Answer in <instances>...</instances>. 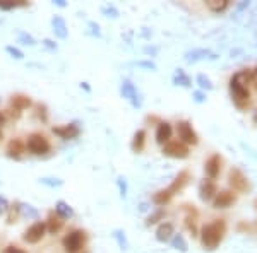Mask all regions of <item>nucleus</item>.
<instances>
[{"label": "nucleus", "instance_id": "1", "mask_svg": "<svg viewBox=\"0 0 257 253\" xmlns=\"http://www.w3.org/2000/svg\"><path fill=\"white\" fill-rule=\"evenodd\" d=\"M224 231H226V224L223 219H216L210 224H204L200 230V245L204 247V250H216L218 245L222 243Z\"/></svg>", "mask_w": 257, "mask_h": 253}, {"label": "nucleus", "instance_id": "2", "mask_svg": "<svg viewBox=\"0 0 257 253\" xmlns=\"http://www.w3.org/2000/svg\"><path fill=\"white\" fill-rule=\"evenodd\" d=\"M86 231L84 230H70L64 236L62 240V247L66 253H81L86 243Z\"/></svg>", "mask_w": 257, "mask_h": 253}, {"label": "nucleus", "instance_id": "3", "mask_svg": "<svg viewBox=\"0 0 257 253\" xmlns=\"http://www.w3.org/2000/svg\"><path fill=\"white\" fill-rule=\"evenodd\" d=\"M26 151L33 156H45L46 152L52 151V144L43 134L34 132L26 139Z\"/></svg>", "mask_w": 257, "mask_h": 253}, {"label": "nucleus", "instance_id": "4", "mask_svg": "<svg viewBox=\"0 0 257 253\" xmlns=\"http://www.w3.org/2000/svg\"><path fill=\"white\" fill-rule=\"evenodd\" d=\"M120 94H122V98H126L128 103H130L132 108H140L142 106V96H140V92L138 91V87H136V84L130 81V79H124L122 84H120Z\"/></svg>", "mask_w": 257, "mask_h": 253}, {"label": "nucleus", "instance_id": "5", "mask_svg": "<svg viewBox=\"0 0 257 253\" xmlns=\"http://www.w3.org/2000/svg\"><path fill=\"white\" fill-rule=\"evenodd\" d=\"M46 235V224L45 221H36V223L31 224L22 235V240L26 242L28 245H36L40 243Z\"/></svg>", "mask_w": 257, "mask_h": 253}, {"label": "nucleus", "instance_id": "6", "mask_svg": "<svg viewBox=\"0 0 257 253\" xmlns=\"http://www.w3.org/2000/svg\"><path fill=\"white\" fill-rule=\"evenodd\" d=\"M230 92H232V98H234L235 104L238 108L247 106L248 101H250V92H248L247 86L236 82L235 79H232L230 81Z\"/></svg>", "mask_w": 257, "mask_h": 253}, {"label": "nucleus", "instance_id": "7", "mask_svg": "<svg viewBox=\"0 0 257 253\" xmlns=\"http://www.w3.org/2000/svg\"><path fill=\"white\" fill-rule=\"evenodd\" d=\"M176 134H178L180 142L186 144V146H196L199 142V137L194 128H192L190 122H186V120L176 123Z\"/></svg>", "mask_w": 257, "mask_h": 253}, {"label": "nucleus", "instance_id": "8", "mask_svg": "<svg viewBox=\"0 0 257 253\" xmlns=\"http://www.w3.org/2000/svg\"><path fill=\"white\" fill-rule=\"evenodd\" d=\"M163 154L168 156V158L174 159H186L188 158V147L186 144H182L180 140H170L168 144L163 146Z\"/></svg>", "mask_w": 257, "mask_h": 253}, {"label": "nucleus", "instance_id": "9", "mask_svg": "<svg viewBox=\"0 0 257 253\" xmlns=\"http://www.w3.org/2000/svg\"><path fill=\"white\" fill-rule=\"evenodd\" d=\"M228 183L234 187V190L236 192H247L248 190V180L238 168H232L228 173Z\"/></svg>", "mask_w": 257, "mask_h": 253}, {"label": "nucleus", "instance_id": "10", "mask_svg": "<svg viewBox=\"0 0 257 253\" xmlns=\"http://www.w3.org/2000/svg\"><path fill=\"white\" fill-rule=\"evenodd\" d=\"M52 132H54L55 135H58L60 139L70 140V139L79 137V134H81V127H79L78 122H74V123L62 125V127H54V128H52Z\"/></svg>", "mask_w": 257, "mask_h": 253}, {"label": "nucleus", "instance_id": "11", "mask_svg": "<svg viewBox=\"0 0 257 253\" xmlns=\"http://www.w3.org/2000/svg\"><path fill=\"white\" fill-rule=\"evenodd\" d=\"M52 31H54L55 38L58 39H67V36H69V26H67L66 19L62 17V15L55 14L54 17H52Z\"/></svg>", "mask_w": 257, "mask_h": 253}, {"label": "nucleus", "instance_id": "12", "mask_svg": "<svg viewBox=\"0 0 257 253\" xmlns=\"http://www.w3.org/2000/svg\"><path fill=\"white\" fill-rule=\"evenodd\" d=\"M172 135H174V127L172 123L168 122H160L158 127H156V134H154V139L160 146H164V144L170 142Z\"/></svg>", "mask_w": 257, "mask_h": 253}, {"label": "nucleus", "instance_id": "13", "mask_svg": "<svg viewBox=\"0 0 257 253\" xmlns=\"http://www.w3.org/2000/svg\"><path fill=\"white\" fill-rule=\"evenodd\" d=\"M26 152V142L21 139H12L9 144H7V158L10 159H16V161H19V159L22 158V154Z\"/></svg>", "mask_w": 257, "mask_h": 253}, {"label": "nucleus", "instance_id": "14", "mask_svg": "<svg viewBox=\"0 0 257 253\" xmlns=\"http://www.w3.org/2000/svg\"><path fill=\"white\" fill-rule=\"evenodd\" d=\"M218 194V188H216V183L212 182V180H204L202 183H200L199 187V197L200 200H204V202H210Z\"/></svg>", "mask_w": 257, "mask_h": 253}, {"label": "nucleus", "instance_id": "15", "mask_svg": "<svg viewBox=\"0 0 257 253\" xmlns=\"http://www.w3.org/2000/svg\"><path fill=\"white\" fill-rule=\"evenodd\" d=\"M220 170H222V158H220V154H212L204 164V171L210 176V180H214L218 178Z\"/></svg>", "mask_w": 257, "mask_h": 253}, {"label": "nucleus", "instance_id": "16", "mask_svg": "<svg viewBox=\"0 0 257 253\" xmlns=\"http://www.w3.org/2000/svg\"><path fill=\"white\" fill-rule=\"evenodd\" d=\"M174 235H175L174 223H162L158 226V230H156V240H158L160 243L170 242V240L174 238Z\"/></svg>", "mask_w": 257, "mask_h": 253}, {"label": "nucleus", "instance_id": "17", "mask_svg": "<svg viewBox=\"0 0 257 253\" xmlns=\"http://www.w3.org/2000/svg\"><path fill=\"white\" fill-rule=\"evenodd\" d=\"M235 202V195L232 192H220L216 194V197L212 199V207L214 209H226Z\"/></svg>", "mask_w": 257, "mask_h": 253}, {"label": "nucleus", "instance_id": "18", "mask_svg": "<svg viewBox=\"0 0 257 253\" xmlns=\"http://www.w3.org/2000/svg\"><path fill=\"white\" fill-rule=\"evenodd\" d=\"M54 212L58 216L60 219H64V221L72 219L76 216L74 209H72L70 204L66 202V200H57V202H55V211Z\"/></svg>", "mask_w": 257, "mask_h": 253}, {"label": "nucleus", "instance_id": "19", "mask_svg": "<svg viewBox=\"0 0 257 253\" xmlns=\"http://www.w3.org/2000/svg\"><path fill=\"white\" fill-rule=\"evenodd\" d=\"M18 206H19V218H24L28 221H31V219L40 221V211L34 206L26 204V202H18Z\"/></svg>", "mask_w": 257, "mask_h": 253}, {"label": "nucleus", "instance_id": "20", "mask_svg": "<svg viewBox=\"0 0 257 253\" xmlns=\"http://www.w3.org/2000/svg\"><path fill=\"white\" fill-rule=\"evenodd\" d=\"M208 57L214 58V55H211V51L206 50V48H196V50H190V51H187V53L184 55L186 62H188V63H196V62H199V60H204Z\"/></svg>", "mask_w": 257, "mask_h": 253}, {"label": "nucleus", "instance_id": "21", "mask_svg": "<svg viewBox=\"0 0 257 253\" xmlns=\"http://www.w3.org/2000/svg\"><path fill=\"white\" fill-rule=\"evenodd\" d=\"M64 223H66V221L60 219L58 216L55 214V212H50V214H48V218H46V221H45L46 233H50V235H57V233L64 228Z\"/></svg>", "mask_w": 257, "mask_h": 253}, {"label": "nucleus", "instance_id": "22", "mask_svg": "<svg viewBox=\"0 0 257 253\" xmlns=\"http://www.w3.org/2000/svg\"><path fill=\"white\" fill-rule=\"evenodd\" d=\"M31 104H33V101H31L30 96L26 94H14L10 98V108H14V110H26V108H30Z\"/></svg>", "mask_w": 257, "mask_h": 253}, {"label": "nucleus", "instance_id": "23", "mask_svg": "<svg viewBox=\"0 0 257 253\" xmlns=\"http://www.w3.org/2000/svg\"><path fill=\"white\" fill-rule=\"evenodd\" d=\"M144 146H146V130H144V128H139V130L134 134V137H132L130 147L134 152H140L144 149Z\"/></svg>", "mask_w": 257, "mask_h": 253}, {"label": "nucleus", "instance_id": "24", "mask_svg": "<svg viewBox=\"0 0 257 253\" xmlns=\"http://www.w3.org/2000/svg\"><path fill=\"white\" fill-rule=\"evenodd\" d=\"M188 182V171H182V173H178L176 175V178L174 180V183L168 187V190H170V194L174 195L175 192H178V190H182L184 187L187 185Z\"/></svg>", "mask_w": 257, "mask_h": 253}, {"label": "nucleus", "instance_id": "25", "mask_svg": "<svg viewBox=\"0 0 257 253\" xmlns=\"http://www.w3.org/2000/svg\"><path fill=\"white\" fill-rule=\"evenodd\" d=\"M174 84L175 86H182V87H190L192 86V81H190V77L184 72L182 69H176L175 70V74H174Z\"/></svg>", "mask_w": 257, "mask_h": 253}, {"label": "nucleus", "instance_id": "26", "mask_svg": "<svg viewBox=\"0 0 257 253\" xmlns=\"http://www.w3.org/2000/svg\"><path fill=\"white\" fill-rule=\"evenodd\" d=\"M206 5L212 12H224L230 7V0H208Z\"/></svg>", "mask_w": 257, "mask_h": 253}, {"label": "nucleus", "instance_id": "27", "mask_svg": "<svg viewBox=\"0 0 257 253\" xmlns=\"http://www.w3.org/2000/svg\"><path fill=\"white\" fill-rule=\"evenodd\" d=\"M170 243H172V247L175 248V250H178V252H182V253H186L187 250H188V245H187V242H186V238H184V235H174V238L170 240Z\"/></svg>", "mask_w": 257, "mask_h": 253}, {"label": "nucleus", "instance_id": "28", "mask_svg": "<svg viewBox=\"0 0 257 253\" xmlns=\"http://www.w3.org/2000/svg\"><path fill=\"white\" fill-rule=\"evenodd\" d=\"M38 183L45 185L48 188H60L64 187V180L62 178H57V176H42L38 180Z\"/></svg>", "mask_w": 257, "mask_h": 253}, {"label": "nucleus", "instance_id": "29", "mask_svg": "<svg viewBox=\"0 0 257 253\" xmlns=\"http://www.w3.org/2000/svg\"><path fill=\"white\" fill-rule=\"evenodd\" d=\"M18 43H21L22 46H34L36 39L33 34H30L28 31L18 29Z\"/></svg>", "mask_w": 257, "mask_h": 253}, {"label": "nucleus", "instance_id": "30", "mask_svg": "<svg viewBox=\"0 0 257 253\" xmlns=\"http://www.w3.org/2000/svg\"><path fill=\"white\" fill-rule=\"evenodd\" d=\"M114 240L115 242H117V245H118V248L122 252H127L128 250V242H127V236H126V231L124 230H115L114 231Z\"/></svg>", "mask_w": 257, "mask_h": 253}, {"label": "nucleus", "instance_id": "31", "mask_svg": "<svg viewBox=\"0 0 257 253\" xmlns=\"http://www.w3.org/2000/svg\"><path fill=\"white\" fill-rule=\"evenodd\" d=\"M172 195L170 194V190H160V192H156L154 195H152V202L156 204V206H164V204H168L170 202V199H172Z\"/></svg>", "mask_w": 257, "mask_h": 253}, {"label": "nucleus", "instance_id": "32", "mask_svg": "<svg viewBox=\"0 0 257 253\" xmlns=\"http://www.w3.org/2000/svg\"><path fill=\"white\" fill-rule=\"evenodd\" d=\"M196 82H198V86L200 87V91H212L214 89V86H212V82H211V79L208 77V75H204V74H199L198 75V79H196Z\"/></svg>", "mask_w": 257, "mask_h": 253}, {"label": "nucleus", "instance_id": "33", "mask_svg": "<svg viewBox=\"0 0 257 253\" xmlns=\"http://www.w3.org/2000/svg\"><path fill=\"white\" fill-rule=\"evenodd\" d=\"M102 14L105 15V17H112V19H118L120 17V12L117 7L114 5V3H105V5L102 7Z\"/></svg>", "mask_w": 257, "mask_h": 253}, {"label": "nucleus", "instance_id": "34", "mask_svg": "<svg viewBox=\"0 0 257 253\" xmlns=\"http://www.w3.org/2000/svg\"><path fill=\"white\" fill-rule=\"evenodd\" d=\"M164 209H158V211H154V212H151L150 216H148V219H146V226H152V224H156V223H160L163 218H164Z\"/></svg>", "mask_w": 257, "mask_h": 253}, {"label": "nucleus", "instance_id": "35", "mask_svg": "<svg viewBox=\"0 0 257 253\" xmlns=\"http://www.w3.org/2000/svg\"><path fill=\"white\" fill-rule=\"evenodd\" d=\"M34 115H36V118L38 120H42V122H46L48 120V108L45 106V104H42V103H38V104H34Z\"/></svg>", "mask_w": 257, "mask_h": 253}, {"label": "nucleus", "instance_id": "36", "mask_svg": "<svg viewBox=\"0 0 257 253\" xmlns=\"http://www.w3.org/2000/svg\"><path fill=\"white\" fill-rule=\"evenodd\" d=\"M19 218V206L18 202L14 204V206H10L9 212H7V224H14L16 221Z\"/></svg>", "mask_w": 257, "mask_h": 253}, {"label": "nucleus", "instance_id": "37", "mask_svg": "<svg viewBox=\"0 0 257 253\" xmlns=\"http://www.w3.org/2000/svg\"><path fill=\"white\" fill-rule=\"evenodd\" d=\"M6 51L10 55L12 58H16V60H22L24 58V51L22 50H19L18 46H14V45H7L6 46Z\"/></svg>", "mask_w": 257, "mask_h": 253}, {"label": "nucleus", "instance_id": "38", "mask_svg": "<svg viewBox=\"0 0 257 253\" xmlns=\"http://www.w3.org/2000/svg\"><path fill=\"white\" fill-rule=\"evenodd\" d=\"M117 187H118L120 197H122V199H126L127 192H128V187H127V180L124 178V176H118V178H117Z\"/></svg>", "mask_w": 257, "mask_h": 253}, {"label": "nucleus", "instance_id": "39", "mask_svg": "<svg viewBox=\"0 0 257 253\" xmlns=\"http://www.w3.org/2000/svg\"><path fill=\"white\" fill-rule=\"evenodd\" d=\"M88 29H90V34L96 36V38H100V36H102V27H100V24H98V22L88 21Z\"/></svg>", "mask_w": 257, "mask_h": 253}, {"label": "nucleus", "instance_id": "40", "mask_svg": "<svg viewBox=\"0 0 257 253\" xmlns=\"http://www.w3.org/2000/svg\"><path fill=\"white\" fill-rule=\"evenodd\" d=\"M134 65L140 67V69H146V70H156V63L151 62V60H139V62H136Z\"/></svg>", "mask_w": 257, "mask_h": 253}, {"label": "nucleus", "instance_id": "41", "mask_svg": "<svg viewBox=\"0 0 257 253\" xmlns=\"http://www.w3.org/2000/svg\"><path fill=\"white\" fill-rule=\"evenodd\" d=\"M21 5H26V2H0V9L2 10H12Z\"/></svg>", "mask_w": 257, "mask_h": 253}, {"label": "nucleus", "instance_id": "42", "mask_svg": "<svg viewBox=\"0 0 257 253\" xmlns=\"http://www.w3.org/2000/svg\"><path fill=\"white\" fill-rule=\"evenodd\" d=\"M9 209H10L9 200H7L4 195H0V216H6L7 212H9Z\"/></svg>", "mask_w": 257, "mask_h": 253}, {"label": "nucleus", "instance_id": "43", "mask_svg": "<svg viewBox=\"0 0 257 253\" xmlns=\"http://www.w3.org/2000/svg\"><path fill=\"white\" fill-rule=\"evenodd\" d=\"M42 43H43V46H45L46 50H50V51H57L58 50V45L54 41V39H50V38H45Z\"/></svg>", "mask_w": 257, "mask_h": 253}, {"label": "nucleus", "instance_id": "44", "mask_svg": "<svg viewBox=\"0 0 257 253\" xmlns=\"http://www.w3.org/2000/svg\"><path fill=\"white\" fill-rule=\"evenodd\" d=\"M2 253H28V252L22 250V248H19V247H14V245H9V247L4 248Z\"/></svg>", "mask_w": 257, "mask_h": 253}, {"label": "nucleus", "instance_id": "45", "mask_svg": "<svg viewBox=\"0 0 257 253\" xmlns=\"http://www.w3.org/2000/svg\"><path fill=\"white\" fill-rule=\"evenodd\" d=\"M192 96H194V101L196 103H204V101H206V94H204L202 91H196Z\"/></svg>", "mask_w": 257, "mask_h": 253}, {"label": "nucleus", "instance_id": "46", "mask_svg": "<svg viewBox=\"0 0 257 253\" xmlns=\"http://www.w3.org/2000/svg\"><path fill=\"white\" fill-rule=\"evenodd\" d=\"M144 53L154 57V55L158 53V48H156V46H144Z\"/></svg>", "mask_w": 257, "mask_h": 253}, {"label": "nucleus", "instance_id": "47", "mask_svg": "<svg viewBox=\"0 0 257 253\" xmlns=\"http://www.w3.org/2000/svg\"><path fill=\"white\" fill-rule=\"evenodd\" d=\"M52 3H54L55 7H60V9H66V7L69 5V3H67L66 0H54Z\"/></svg>", "mask_w": 257, "mask_h": 253}, {"label": "nucleus", "instance_id": "48", "mask_svg": "<svg viewBox=\"0 0 257 253\" xmlns=\"http://www.w3.org/2000/svg\"><path fill=\"white\" fill-rule=\"evenodd\" d=\"M6 122H7V116L2 113V111H0V127L2 125H6Z\"/></svg>", "mask_w": 257, "mask_h": 253}, {"label": "nucleus", "instance_id": "49", "mask_svg": "<svg viewBox=\"0 0 257 253\" xmlns=\"http://www.w3.org/2000/svg\"><path fill=\"white\" fill-rule=\"evenodd\" d=\"M252 82H254L256 87H257V67L254 69V72H252Z\"/></svg>", "mask_w": 257, "mask_h": 253}, {"label": "nucleus", "instance_id": "50", "mask_svg": "<svg viewBox=\"0 0 257 253\" xmlns=\"http://www.w3.org/2000/svg\"><path fill=\"white\" fill-rule=\"evenodd\" d=\"M81 87H82V89H86L88 92H90V91H91V87H90V86H88V82H81Z\"/></svg>", "mask_w": 257, "mask_h": 253}, {"label": "nucleus", "instance_id": "51", "mask_svg": "<svg viewBox=\"0 0 257 253\" xmlns=\"http://www.w3.org/2000/svg\"><path fill=\"white\" fill-rule=\"evenodd\" d=\"M254 122L257 123V111H256V113H254Z\"/></svg>", "mask_w": 257, "mask_h": 253}, {"label": "nucleus", "instance_id": "52", "mask_svg": "<svg viewBox=\"0 0 257 253\" xmlns=\"http://www.w3.org/2000/svg\"><path fill=\"white\" fill-rule=\"evenodd\" d=\"M4 137V134H2V130H0V139H2Z\"/></svg>", "mask_w": 257, "mask_h": 253}, {"label": "nucleus", "instance_id": "53", "mask_svg": "<svg viewBox=\"0 0 257 253\" xmlns=\"http://www.w3.org/2000/svg\"><path fill=\"white\" fill-rule=\"evenodd\" d=\"M256 206H257V200H256Z\"/></svg>", "mask_w": 257, "mask_h": 253}, {"label": "nucleus", "instance_id": "54", "mask_svg": "<svg viewBox=\"0 0 257 253\" xmlns=\"http://www.w3.org/2000/svg\"><path fill=\"white\" fill-rule=\"evenodd\" d=\"M0 103H2V99H0Z\"/></svg>", "mask_w": 257, "mask_h": 253}]
</instances>
